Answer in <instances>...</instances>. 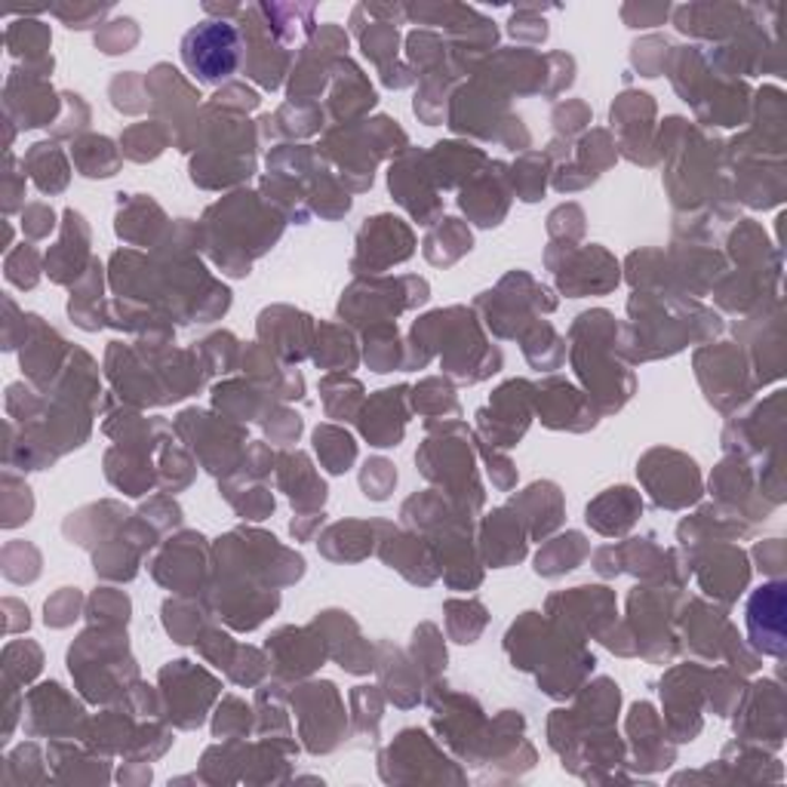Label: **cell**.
I'll return each instance as SVG.
<instances>
[{
	"label": "cell",
	"mask_w": 787,
	"mask_h": 787,
	"mask_svg": "<svg viewBox=\"0 0 787 787\" xmlns=\"http://www.w3.org/2000/svg\"><path fill=\"white\" fill-rule=\"evenodd\" d=\"M40 277V255L35 247H18L7 255V280L16 284L18 289H32Z\"/></svg>",
	"instance_id": "cell-30"
},
{
	"label": "cell",
	"mask_w": 787,
	"mask_h": 787,
	"mask_svg": "<svg viewBox=\"0 0 787 787\" xmlns=\"http://www.w3.org/2000/svg\"><path fill=\"white\" fill-rule=\"evenodd\" d=\"M32 508H35V501H32L28 486L16 480L13 474H7L3 477V526L13 529L18 523H25L32 517Z\"/></svg>",
	"instance_id": "cell-27"
},
{
	"label": "cell",
	"mask_w": 787,
	"mask_h": 787,
	"mask_svg": "<svg viewBox=\"0 0 787 787\" xmlns=\"http://www.w3.org/2000/svg\"><path fill=\"white\" fill-rule=\"evenodd\" d=\"M13 154H7V188H3V210L7 213H13L18 207V197L25 195V176H18L16 170H13Z\"/></svg>",
	"instance_id": "cell-41"
},
{
	"label": "cell",
	"mask_w": 787,
	"mask_h": 787,
	"mask_svg": "<svg viewBox=\"0 0 787 787\" xmlns=\"http://www.w3.org/2000/svg\"><path fill=\"white\" fill-rule=\"evenodd\" d=\"M55 92L43 77L25 68H16L7 77V117L16 121L18 129L47 126L55 117Z\"/></svg>",
	"instance_id": "cell-4"
},
{
	"label": "cell",
	"mask_w": 787,
	"mask_h": 787,
	"mask_svg": "<svg viewBox=\"0 0 787 787\" xmlns=\"http://www.w3.org/2000/svg\"><path fill=\"white\" fill-rule=\"evenodd\" d=\"M87 247H90V228H87L84 215L68 210L59 243L47 252V274L55 284H68L74 274H80V265L87 262V252H90Z\"/></svg>",
	"instance_id": "cell-9"
},
{
	"label": "cell",
	"mask_w": 787,
	"mask_h": 787,
	"mask_svg": "<svg viewBox=\"0 0 787 787\" xmlns=\"http://www.w3.org/2000/svg\"><path fill=\"white\" fill-rule=\"evenodd\" d=\"M74 163L80 166L84 176L90 179H108L117 173L121 158L114 151V145L105 136H87V139H77L74 142Z\"/></svg>",
	"instance_id": "cell-19"
},
{
	"label": "cell",
	"mask_w": 787,
	"mask_h": 787,
	"mask_svg": "<svg viewBox=\"0 0 787 787\" xmlns=\"http://www.w3.org/2000/svg\"><path fill=\"white\" fill-rule=\"evenodd\" d=\"M358 37L363 53L370 55L378 68L391 65V59L397 55V43H400V35H397L393 22H373L370 28H360Z\"/></svg>",
	"instance_id": "cell-23"
},
{
	"label": "cell",
	"mask_w": 787,
	"mask_h": 787,
	"mask_svg": "<svg viewBox=\"0 0 787 787\" xmlns=\"http://www.w3.org/2000/svg\"><path fill=\"white\" fill-rule=\"evenodd\" d=\"M280 486L287 489L296 508H321L326 499V486L314 477L311 462L304 455H284L280 459Z\"/></svg>",
	"instance_id": "cell-16"
},
{
	"label": "cell",
	"mask_w": 787,
	"mask_h": 787,
	"mask_svg": "<svg viewBox=\"0 0 787 787\" xmlns=\"http://www.w3.org/2000/svg\"><path fill=\"white\" fill-rule=\"evenodd\" d=\"M80 612V594L72 588H62L55 597L47 600V625L68 627Z\"/></svg>",
	"instance_id": "cell-33"
},
{
	"label": "cell",
	"mask_w": 787,
	"mask_h": 787,
	"mask_svg": "<svg viewBox=\"0 0 787 787\" xmlns=\"http://www.w3.org/2000/svg\"><path fill=\"white\" fill-rule=\"evenodd\" d=\"M240 25H243V40H247V74L255 77L262 87L277 90L287 72V53L277 47V37L271 35L255 7L240 10Z\"/></svg>",
	"instance_id": "cell-5"
},
{
	"label": "cell",
	"mask_w": 787,
	"mask_h": 787,
	"mask_svg": "<svg viewBox=\"0 0 787 787\" xmlns=\"http://www.w3.org/2000/svg\"><path fill=\"white\" fill-rule=\"evenodd\" d=\"M393 484H397V471H393L391 462H385V459H373V462H366L363 474H360V486H363L366 499H373V501L388 499V492L393 489Z\"/></svg>",
	"instance_id": "cell-31"
},
{
	"label": "cell",
	"mask_w": 787,
	"mask_h": 787,
	"mask_svg": "<svg viewBox=\"0 0 787 787\" xmlns=\"http://www.w3.org/2000/svg\"><path fill=\"white\" fill-rule=\"evenodd\" d=\"M121 142H124L126 158H133V161H151V158H158L163 151L166 136H163V129L158 124H139L129 126Z\"/></svg>",
	"instance_id": "cell-26"
},
{
	"label": "cell",
	"mask_w": 787,
	"mask_h": 787,
	"mask_svg": "<svg viewBox=\"0 0 787 787\" xmlns=\"http://www.w3.org/2000/svg\"><path fill=\"white\" fill-rule=\"evenodd\" d=\"M407 388H391V391H378V397L370 400V407L360 419V430L373 447H397L403 428H407Z\"/></svg>",
	"instance_id": "cell-8"
},
{
	"label": "cell",
	"mask_w": 787,
	"mask_h": 787,
	"mask_svg": "<svg viewBox=\"0 0 787 787\" xmlns=\"http://www.w3.org/2000/svg\"><path fill=\"white\" fill-rule=\"evenodd\" d=\"M182 62L197 84L215 87L240 65V32L225 18H207L182 40Z\"/></svg>",
	"instance_id": "cell-1"
},
{
	"label": "cell",
	"mask_w": 787,
	"mask_h": 787,
	"mask_svg": "<svg viewBox=\"0 0 787 787\" xmlns=\"http://www.w3.org/2000/svg\"><path fill=\"white\" fill-rule=\"evenodd\" d=\"M529 403H533V388L526 382H511L496 391L492 419L484 412L477 415L496 447H514L523 437V430L529 425Z\"/></svg>",
	"instance_id": "cell-6"
},
{
	"label": "cell",
	"mask_w": 787,
	"mask_h": 787,
	"mask_svg": "<svg viewBox=\"0 0 787 787\" xmlns=\"http://www.w3.org/2000/svg\"><path fill=\"white\" fill-rule=\"evenodd\" d=\"M538 410H541V422L551 425V428L585 430L597 422L594 415H588L585 400L578 397L573 385H566L560 378L538 388Z\"/></svg>",
	"instance_id": "cell-11"
},
{
	"label": "cell",
	"mask_w": 787,
	"mask_h": 787,
	"mask_svg": "<svg viewBox=\"0 0 787 787\" xmlns=\"http://www.w3.org/2000/svg\"><path fill=\"white\" fill-rule=\"evenodd\" d=\"M748 630L753 646L766 655L785 652V585H766L748 600Z\"/></svg>",
	"instance_id": "cell-7"
},
{
	"label": "cell",
	"mask_w": 787,
	"mask_h": 787,
	"mask_svg": "<svg viewBox=\"0 0 787 787\" xmlns=\"http://www.w3.org/2000/svg\"><path fill=\"white\" fill-rule=\"evenodd\" d=\"M323 637H314L304 627H287L280 634H274L268 640V652H274V662L280 667V674H311L323 662Z\"/></svg>",
	"instance_id": "cell-10"
},
{
	"label": "cell",
	"mask_w": 787,
	"mask_h": 787,
	"mask_svg": "<svg viewBox=\"0 0 787 787\" xmlns=\"http://www.w3.org/2000/svg\"><path fill=\"white\" fill-rule=\"evenodd\" d=\"M541 161H545V158H538V154H526V158L514 166V170H520V176H514V185H517V195L523 197V200H538V195L545 191V176H536V166Z\"/></svg>",
	"instance_id": "cell-34"
},
{
	"label": "cell",
	"mask_w": 787,
	"mask_h": 787,
	"mask_svg": "<svg viewBox=\"0 0 787 787\" xmlns=\"http://www.w3.org/2000/svg\"><path fill=\"white\" fill-rule=\"evenodd\" d=\"M139 40V28L133 18H114V22H105L96 35V47L108 55L117 53H129V47Z\"/></svg>",
	"instance_id": "cell-29"
},
{
	"label": "cell",
	"mask_w": 787,
	"mask_h": 787,
	"mask_svg": "<svg viewBox=\"0 0 787 787\" xmlns=\"http://www.w3.org/2000/svg\"><path fill=\"white\" fill-rule=\"evenodd\" d=\"M655 47H659V37H649V40H644V43H637V47H634V65H637L646 77H655V74L662 72L664 59H667V50H662V53H652Z\"/></svg>",
	"instance_id": "cell-37"
},
{
	"label": "cell",
	"mask_w": 787,
	"mask_h": 787,
	"mask_svg": "<svg viewBox=\"0 0 787 787\" xmlns=\"http://www.w3.org/2000/svg\"><path fill=\"white\" fill-rule=\"evenodd\" d=\"M37 573H40V557L32 545L25 541H10L3 548V575L16 585H25V582H35Z\"/></svg>",
	"instance_id": "cell-25"
},
{
	"label": "cell",
	"mask_w": 787,
	"mask_h": 787,
	"mask_svg": "<svg viewBox=\"0 0 787 787\" xmlns=\"http://www.w3.org/2000/svg\"><path fill=\"white\" fill-rule=\"evenodd\" d=\"M108 10H111L108 3H102V7H99V3H53V7H50V13H53L55 18H62L74 32H84V28L99 25Z\"/></svg>",
	"instance_id": "cell-32"
},
{
	"label": "cell",
	"mask_w": 787,
	"mask_h": 787,
	"mask_svg": "<svg viewBox=\"0 0 787 787\" xmlns=\"http://www.w3.org/2000/svg\"><path fill=\"white\" fill-rule=\"evenodd\" d=\"M640 511H644L640 496L627 486H619V489H609L607 496H600L594 504H588V523L603 536H622L625 529L634 526Z\"/></svg>",
	"instance_id": "cell-13"
},
{
	"label": "cell",
	"mask_w": 787,
	"mask_h": 787,
	"mask_svg": "<svg viewBox=\"0 0 787 787\" xmlns=\"http://www.w3.org/2000/svg\"><path fill=\"white\" fill-rule=\"evenodd\" d=\"M32 329H35V336L22 341L25 345L22 348V370L28 373L35 385H50V378L59 370V358L65 354V341L59 339L53 329H47L35 314H32Z\"/></svg>",
	"instance_id": "cell-14"
},
{
	"label": "cell",
	"mask_w": 787,
	"mask_h": 787,
	"mask_svg": "<svg viewBox=\"0 0 787 787\" xmlns=\"http://www.w3.org/2000/svg\"><path fill=\"white\" fill-rule=\"evenodd\" d=\"M447 625H449V634L459 640V644H474L477 640V634L484 630L486 625V609L480 603H447Z\"/></svg>",
	"instance_id": "cell-24"
},
{
	"label": "cell",
	"mask_w": 787,
	"mask_h": 787,
	"mask_svg": "<svg viewBox=\"0 0 787 787\" xmlns=\"http://www.w3.org/2000/svg\"><path fill=\"white\" fill-rule=\"evenodd\" d=\"M484 554L492 566H508L514 560H523L526 541L520 536V520L511 517V511H496L486 520Z\"/></svg>",
	"instance_id": "cell-15"
},
{
	"label": "cell",
	"mask_w": 787,
	"mask_h": 787,
	"mask_svg": "<svg viewBox=\"0 0 787 787\" xmlns=\"http://www.w3.org/2000/svg\"><path fill=\"white\" fill-rule=\"evenodd\" d=\"M391 341H397L393 326H378L373 333H366V360L376 373H391L400 360V351H397V345L391 348Z\"/></svg>",
	"instance_id": "cell-28"
},
{
	"label": "cell",
	"mask_w": 787,
	"mask_h": 787,
	"mask_svg": "<svg viewBox=\"0 0 787 787\" xmlns=\"http://www.w3.org/2000/svg\"><path fill=\"white\" fill-rule=\"evenodd\" d=\"M40 649L28 640H18V644L7 646L3 652V680L10 689L25 686L28 680H35L37 671H40Z\"/></svg>",
	"instance_id": "cell-22"
},
{
	"label": "cell",
	"mask_w": 787,
	"mask_h": 787,
	"mask_svg": "<svg viewBox=\"0 0 787 787\" xmlns=\"http://www.w3.org/2000/svg\"><path fill=\"white\" fill-rule=\"evenodd\" d=\"M585 554H588V545H585V538L578 536V533L560 536L538 554L536 573L548 575V578L570 573V570H575V563H578Z\"/></svg>",
	"instance_id": "cell-20"
},
{
	"label": "cell",
	"mask_w": 787,
	"mask_h": 787,
	"mask_svg": "<svg viewBox=\"0 0 787 787\" xmlns=\"http://www.w3.org/2000/svg\"><path fill=\"white\" fill-rule=\"evenodd\" d=\"M22 170L32 173V179L37 182V188H40L43 195H59V191H65V185H68V163H65V158H62V151H59L55 142H37L35 148L25 154Z\"/></svg>",
	"instance_id": "cell-17"
},
{
	"label": "cell",
	"mask_w": 787,
	"mask_h": 787,
	"mask_svg": "<svg viewBox=\"0 0 787 787\" xmlns=\"http://www.w3.org/2000/svg\"><path fill=\"white\" fill-rule=\"evenodd\" d=\"M262 22L268 25V32L277 40H296L299 35H308L314 28V7H302V3H262L255 7Z\"/></svg>",
	"instance_id": "cell-18"
},
{
	"label": "cell",
	"mask_w": 787,
	"mask_h": 787,
	"mask_svg": "<svg viewBox=\"0 0 787 787\" xmlns=\"http://www.w3.org/2000/svg\"><path fill=\"white\" fill-rule=\"evenodd\" d=\"M55 215L50 207H43V203H32V207H25L22 210V232L28 234L32 240H40V237H47V234L53 232V222Z\"/></svg>",
	"instance_id": "cell-36"
},
{
	"label": "cell",
	"mask_w": 787,
	"mask_h": 787,
	"mask_svg": "<svg viewBox=\"0 0 787 787\" xmlns=\"http://www.w3.org/2000/svg\"><path fill=\"white\" fill-rule=\"evenodd\" d=\"M358 243H360V252H358V259H354V271H360V268L382 271V268H388L391 262H403V259H410L412 234H410V228L400 222V218H391V215H378V218H370V222L363 225Z\"/></svg>",
	"instance_id": "cell-3"
},
{
	"label": "cell",
	"mask_w": 787,
	"mask_h": 787,
	"mask_svg": "<svg viewBox=\"0 0 787 787\" xmlns=\"http://www.w3.org/2000/svg\"><path fill=\"white\" fill-rule=\"evenodd\" d=\"M554 121H557V126H560V129L566 133V136H573V133H578L582 126L588 124V108L582 105V102H570V105H560V108H557Z\"/></svg>",
	"instance_id": "cell-40"
},
{
	"label": "cell",
	"mask_w": 787,
	"mask_h": 787,
	"mask_svg": "<svg viewBox=\"0 0 787 787\" xmlns=\"http://www.w3.org/2000/svg\"><path fill=\"white\" fill-rule=\"evenodd\" d=\"M533 25H545V18L538 16L536 10H520V13H514L511 22H508V32H511L514 37H526L529 43L545 40L548 32H538V28H533Z\"/></svg>",
	"instance_id": "cell-38"
},
{
	"label": "cell",
	"mask_w": 787,
	"mask_h": 787,
	"mask_svg": "<svg viewBox=\"0 0 787 787\" xmlns=\"http://www.w3.org/2000/svg\"><path fill=\"white\" fill-rule=\"evenodd\" d=\"M50 43H53L50 28L43 22H37V18H16L7 28V50H10V55L25 59V72L37 74V77L53 72Z\"/></svg>",
	"instance_id": "cell-12"
},
{
	"label": "cell",
	"mask_w": 787,
	"mask_h": 787,
	"mask_svg": "<svg viewBox=\"0 0 787 787\" xmlns=\"http://www.w3.org/2000/svg\"><path fill=\"white\" fill-rule=\"evenodd\" d=\"M622 16L630 28H652V25H662L667 16V3L664 7H637V3H627L622 7Z\"/></svg>",
	"instance_id": "cell-39"
},
{
	"label": "cell",
	"mask_w": 787,
	"mask_h": 787,
	"mask_svg": "<svg viewBox=\"0 0 787 787\" xmlns=\"http://www.w3.org/2000/svg\"><path fill=\"white\" fill-rule=\"evenodd\" d=\"M415 649H422V655L415 652V659L430 667V671H437L440 664H447V652H444V644L437 640V627L434 625H425L415 630Z\"/></svg>",
	"instance_id": "cell-35"
},
{
	"label": "cell",
	"mask_w": 787,
	"mask_h": 787,
	"mask_svg": "<svg viewBox=\"0 0 787 787\" xmlns=\"http://www.w3.org/2000/svg\"><path fill=\"white\" fill-rule=\"evenodd\" d=\"M314 447H317V455H321V462L333 474H345L351 462L358 459V447H354V440H351V434H345L339 428H317L314 430Z\"/></svg>",
	"instance_id": "cell-21"
},
{
	"label": "cell",
	"mask_w": 787,
	"mask_h": 787,
	"mask_svg": "<svg viewBox=\"0 0 787 787\" xmlns=\"http://www.w3.org/2000/svg\"><path fill=\"white\" fill-rule=\"evenodd\" d=\"M640 474L655 504L662 508H686L701 496L696 462H689L680 452H664V449L649 452Z\"/></svg>",
	"instance_id": "cell-2"
}]
</instances>
